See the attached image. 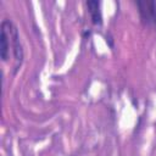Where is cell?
Listing matches in <instances>:
<instances>
[{
    "label": "cell",
    "mask_w": 156,
    "mask_h": 156,
    "mask_svg": "<svg viewBox=\"0 0 156 156\" xmlns=\"http://www.w3.org/2000/svg\"><path fill=\"white\" fill-rule=\"evenodd\" d=\"M138 13L140 22L154 30H156V1L154 0H136Z\"/></svg>",
    "instance_id": "obj_1"
},
{
    "label": "cell",
    "mask_w": 156,
    "mask_h": 156,
    "mask_svg": "<svg viewBox=\"0 0 156 156\" xmlns=\"http://www.w3.org/2000/svg\"><path fill=\"white\" fill-rule=\"evenodd\" d=\"M10 32H11V52H12L13 61H15V66H13V74H15L20 69V67L23 62L24 51H23V46L21 43L18 28L12 21L10 22Z\"/></svg>",
    "instance_id": "obj_2"
},
{
    "label": "cell",
    "mask_w": 156,
    "mask_h": 156,
    "mask_svg": "<svg viewBox=\"0 0 156 156\" xmlns=\"http://www.w3.org/2000/svg\"><path fill=\"white\" fill-rule=\"evenodd\" d=\"M10 22L11 20L4 18L0 27V56L4 62L10 58L11 50V32H10Z\"/></svg>",
    "instance_id": "obj_3"
},
{
    "label": "cell",
    "mask_w": 156,
    "mask_h": 156,
    "mask_svg": "<svg viewBox=\"0 0 156 156\" xmlns=\"http://www.w3.org/2000/svg\"><path fill=\"white\" fill-rule=\"evenodd\" d=\"M88 7V13L90 16V21L94 26L102 24V11H101V2L98 0H88L85 2Z\"/></svg>",
    "instance_id": "obj_4"
}]
</instances>
